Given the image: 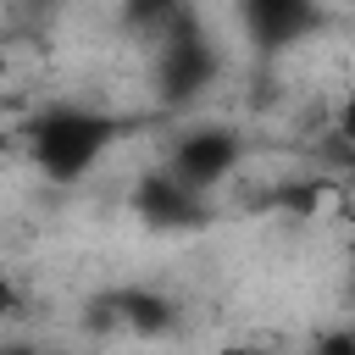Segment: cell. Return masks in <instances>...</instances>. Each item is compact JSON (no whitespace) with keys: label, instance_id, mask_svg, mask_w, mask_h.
<instances>
[{"label":"cell","instance_id":"5b68a950","mask_svg":"<svg viewBox=\"0 0 355 355\" xmlns=\"http://www.w3.org/2000/svg\"><path fill=\"white\" fill-rule=\"evenodd\" d=\"M111 316H116L122 327H133V333H166V327L178 322L172 300L155 294V288H122V294L111 300Z\"/></svg>","mask_w":355,"mask_h":355},{"label":"cell","instance_id":"6da1fadb","mask_svg":"<svg viewBox=\"0 0 355 355\" xmlns=\"http://www.w3.org/2000/svg\"><path fill=\"white\" fill-rule=\"evenodd\" d=\"M111 139V122L94 116V111H78V105H55L33 122V161L55 178V183H72L94 155L100 144Z\"/></svg>","mask_w":355,"mask_h":355},{"label":"cell","instance_id":"52a82bcc","mask_svg":"<svg viewBox=\"0 0 355 355\" xmlns=\"http://www.w3.org/2000/svg\"><path fill=\"white\" fill-rule=\"evenodd\" d=\"M333 128H338V139H349V150H355V89L344 94V105H338V116H333Z\"/></svg>","mask_w":355,"mask_h":355},{"label":"cell","instance_id":"ba28073f","mask_svg":"<svg viewBox=\"0 0 355 355\" xmlns=\"http://www.w3.org/2000/svg\"><path fill=\"white\" fill-rule=\"evenodd\" d=\"M0 316H17V288L0 277Z\"/></svg>","mask_w":355,"mask_h":355},{"label":"cell","instance_id":"8992f818","mask_svg":"<svg viewBox=\"0 0 355 355\" xmlns=\"http://www.w3.org/2000/svg\"><path fill=\"white\" fill-rule=\"evenodd\" d=\"M316 355H355V327H338L316 344Z\"/></svg>","mask_w":355,"mask_h":355},{"label":"cell","instance_id":"9c48e42d","mask_svg":"<svg viewBox=\"0 0 355 355\" xmlns=\"http://www.w3.org/2000/svg\"><path fill=\"white\" fill-rule=\"evenodd\" d=\"M222 355H255V349H239V344H233V349H222Z\"/></svg>","mask_w":355,"mask_h":355},{"label":"cell","instance_id":"7a4b0ae2","mask_svg":"<svg viewBox=\"0 0 355 355\" xmlns=\"http://www.w3.org/2000/svg\"><path fill=\"white\" fill-rule=\"evenodd\" d=\"M233 166H239V133H227V128H194V133H183L172 144V166L166 172L205 194L211 183L233 178Z\"/></svg>","mask_w":355,"mask_h":355},{"label":"cell","instance_id":"30bf717a","mask_svg":"<svg viewBox=\"0 0 355 355\" xmlns=\"http://www.w3.org/2000/svg\"><path fill=\"white\" fill-rule=\"evenodd\" d=\"M6 144H11V139H6V133H0V155H6Z\"/></svg>","mask_w":355,"mask_h":355},{"label":"cell","instance_id":"3957f363","mask_svg":"<svg viewBox=\"0 0 355 355\" xmlns=\"http://www.w3.org/2000/svg\"><path fill=\"white\" fill-rule=\"evenodd\" d=\"M133 211L150 222V227H189V222H200V189H189L183 178H172V172H150V178H139V189H133Z\"/></svg>","mask_w":355,"mask_h":355},{"label":"cell","instance_id":"277c9868","mask_svg":"<svg viewBox=\"0 0 355 355\" xmlns=\"http://www.w3.org/2000/svg\"><path fill=\"white\" fill-rule=\"evenodd\" d=\"M244 22L261 44H288L316 22L311 0H244Z\"/></svg>","mask_w":355,"mask_h":355}]
</instances>
